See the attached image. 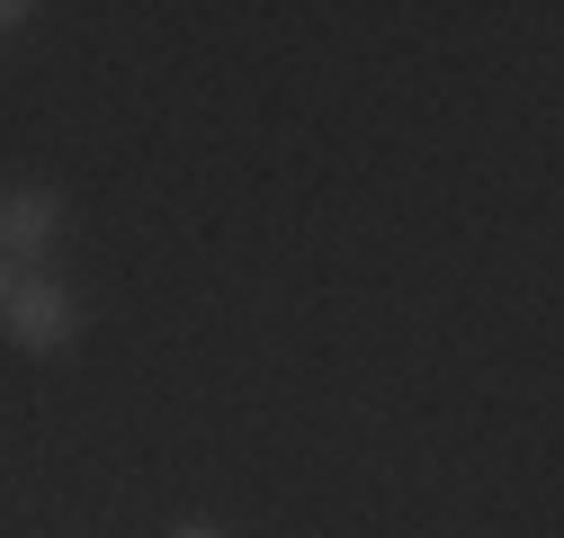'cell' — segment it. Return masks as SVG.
I'll use <instances>...</instances> for the list:
<instances>
[{
	"mask_svg": "<svg viewBox=\"0 0 564 538\" xmlns=\"http://www.w3.org/2000/svg\"><path fill=\"white\" fill-rule=\"evenodd\" d=\"M0 323H10V342H19V351L45 359V351H63V342L82 332V297L63 288V279H19L10 305H0Z\"/></svg>",
	"mask_w": 564,
	"mask_h": 538,
	"instance_id": "obj_1",
	"label": "cell"
},
{
	"mask_svg": "<svg viewBox=\"0 0 564 538\" xmlns=\"http://www.w3.org/2000/svg\"><path fill=\"white\" fill-rule=\"evenodd\" d=\"M63 234V189H0V260H36Z\"/></svg>",
	"mask_w": 564,
	"mask_h": 538,
	"instance_id": "obj_2",
	"label": "cell"
},
{
	"mask_svg": "<svg viewBox=\"0 0 564 538\" xmlns=\"http://www.w3.org/2000/svg\"><path fill=\"white\" fill-rule=\"evenodd\" d=\"M10 288H19V260H0V305H10Z\"/></svg>",
	"mask_w": 564,
	"mask_h": 538,
	"instance_id": "obj_3",
	"label": "cell"
},
{
	"mask_svg": "<svg viewBox=\"0 0 564 538\" xmlns=\"http://www.w3.org/2000/svg\"><path fill=\"white\" fill-rule=\"evenodd\" d=\"M28 19V0H0V28H19Z\"/></svg>",
	"mask_w": 564,
	"mask_h": 538,
	"instance_id": "obj_4",
	"label": "cell"
},
{
	"mask_svg": "<svg viewBox=\"0 0 564 538\" xmlns=\"http://www.w3.org/2000/svg\"><path fill=\"white\" fill-rule=\"evenodd\" d=\"M171 538H225V529H171Z\"/></svg>",
	"mask_w": 564,
	"mask_h": 538,
	"instance_id": "obj_5",
	"label": "cell"
}]
</instances>
